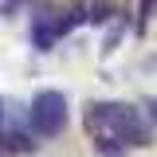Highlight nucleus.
Returning <instances> with one entry per match:
<instances>
[{
  "label": "nucleus",
  "mask_w": 157,
  "mask_h": 157,
  "mask_svg": "<svg viewBox=\"0 0 157 157\" xmlns=\"http://www.w3.org/2000/svg\"><path fill=\"white\" fill-rule=\"evenodd\" d=\"M71 122V106H67V94L55 90V86H43L32 94L28 102V130L32 137H59Z\"/></svg>",
  "instance_id": "obj_1"
},
{
  "label": "nucleus",
  "mask_w": 157,
  "mask_h": 157,
  "mask_svg": "<svg viewBox=\"0 0 157 157\" xmlns=\"http://www.w3.org/2000/svg\"><path fill=\"white\" fill-rule=\"evenodd\" d=\"M86 20H90V24H110V20H118L114 0H90V4H86Z\"/></svg>",
  "instance_id": "obj_2"
},
{
  "label": "nucleus",
  "mask_w": 157,
  "mask_h": 157,
  "mask_svg": "<svg viewBox=\"0 0 157 157\" xmlns=\"http://www.w3.org/2000/svg\"><path fill=\"white\" fill-rule=\"evenodd\" d=\"M122 36H126V16H118V20H114V28L106 32V39H102V55H110L118 43H122Z\"/></svg>",
  "instance_id": "obj_3"
},
{
  "label": "nucleus",
  "mask_w": 157,
  "mask_h": 157,
  "mask_svg": "<svg viewBox=\"0 0 157 157\" xmlns=\"http://www.w3.org/2000/svg\"><path fill=\"white\" fill-rule=\"evenodd\" d=\"M157 0H137V32H145V24H149V16H153Z\"/></svg>",
  "instance_id": "obj_4"
},
{
  "label": "nucleus",
  "mask_w": 157,
  "mask_h": 157,
  "mask_svg": "<svg viewBox=\"0 0 157 157\" xmlns=\"http://www.w3.org/2000/svg\"><path fill=\"white\" fill-rule=\"evenodd\" d=\"M4 130H8V98L0 94V134H4Z\"/></svg>",
  "instance_id": "obj_5"
}]
</instances>
